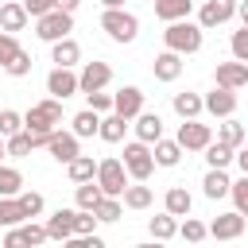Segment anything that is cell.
Returning <instances> with one entry per match:
<instances>
[{
	"label": "cell",
	"instance_id": "36",
	"mask_svg": "<svg viewBox=\"0 0 248 248\" xmlns=\"http://www.w3.org/2000/svg\"><path fill=\"white\" fill-rule=\"evenodd\" d=\"M16 202H19V209H23V217H27V221H31V217H39V213H43V205H46L39 190H19V194H16Z\"/></svg>",
	"mask_w": 248,
	"mask_h": 248
},
{
	"label": "cell",
	"instance_id": "20",
	"mask_svg": "<svg viewBox=\"0 0 248 248\" xmlns=\"http://www.w3.org/2000/svg\"><path fill=\"white\" fill-rule=\"evenodd\" d=\"M74 213H78V209H54V213L46 217V236L66 244V240L74 236Z\"/></svg>",
	"mask_w": 248,
	"mask_h": 248
},
{
	"label": "cell",
	"instance_id": "26",
	"mask_svg": "<svg viewBox=\"0 0 248 248\" xmlns=\"http://www.w3.org/2000/svg\"><path fill=\"white\" fill-rule=\"evenodd\" d=\"M170 108H174L182 120H194L198 112H205V105H202V93H174V97H170Z\"/></svg>",
	"mask_w": 248,
	"mask_h": 248
},
{
	"label": "cell",
	"instance_id": "48",
	"mask_svg": "<svg viewBox=\"0 0 248 248\" xmlns=\"http://www.w3.org/2000/svg\"><path fill=\"white\" fill-rule=\"evenodd\" d=\"M232 163L240 167V174H248V147H244V143L236 147V155H232Z\"/></svg>",
	"mask_w": 248,
	"mask_h": 248
},
{
	"label": "cell",
	"instance_id": "49",
	"mask_svg": "<svg viewBox=\"0 0 248 248\" xmlns=\"http://www.w3.org/2000/svg\"><path fill=\"white\" fill-rule=\"evenodd\" d=\"M236 16H240V27H248V0H236Z\"/></svg>",
	"mask_w": 248,
	"mask_h": 248
},
{
	"label": "cell",
	"instance_id": "52",
	"mask_svg": "<svg viewBox=\"0 0 248 248\" xmlns=\"http://www.w3.org/2000/svg\"><path fill=\"white\" fill-rule=\"evenodd\" d=\"M8 159V143H4V136H0V163Z\"/></svg>",
	"mask_w": 248,
	"mask_h": 248
},
{
	"label": "cell",
	"instance_id": "50",
	"mask_svg": "<svg viewBox=\"0 0 248 248\" xmlns=\"http://www.w3.org/2000/svg\"><path fill=\"white\" fill-rule=\"evenodd\" d=\"M78 4H81V0H58V8H62V12H70V16L78 12Z\"/></svg>",
	"mask_w": 248,
	"mask_h": 248
},
{
	"label": "cell",
	"instance_id": "41",
	"mask_svg": "<svg viewBox=\"0 0 248 248\" xmlns=\"http://www.w3.org/2000/svg\"><path fill=\"white\" fill-rule=\"evenodd\" d=\"M97 213L93 209H78L74 213V236H89V232H97Z\"/></svg>",
	"mask_w": 248,
	"mask_h": 248
},
{
	"label": "cell",
	"instance_id": "44",
	"mask_svg": "<svg viewBox=\"0 0 248 248\" xmlns=\"http://www.w3.org/2000/svg\"><path fill=\"white\" fill-rule=\"evenodd\" d=\"M85 101H89V108L93 112H112V93H105V89H93V93H85Z\"/></svg>",
	"mask_w": 248,
	"mask_h": 248
},
{
	"label": "cell",
	"instance_id": "35",
	"mask_svg": "<svg viewBox=\"0 0 248 248\" xmlns=\"http://www.w3.org/2000/svg\"><path fill=\"white\" fill-rule=\"evenodd\" d=\"M97 221H105V225H112V221H120V213H124V202L120 198H112V194H105L101 202H97Z\"/></svg>",
	"mask_w": 248,
	"mask_h": 248
},
{
	"label": "cell",
	"instance_id": "10",
	"mask_svg": "<svg viewBox=\"0 0 248 248\" xmlns=\"http://www.w3.org/2000/svg\"><path fill=\"white\" fill-rule=\"evenodd\" d=\"M112 112H120L124 120H136L143 112V89L140 85H120L112 93Z\"/></svg>",
	"mask_w": 248,
	"mask_h": 248
},
{
	"label": "cell",
	"instance_id": "29",
	"mask_svg": "<svg viewBox=\"0 0 248 248\" xmlns=\"http://www.w3.org/2000/svg\"><path fill=\"white\" fill-rule=\"evenodd\" d=\"M244 136H248V132H244V124H240L236 116H221V124H217V140H221V143L240 147V143H244Z\"/></svg>",
	"mask_w": 248,
	"mask_h": 248
},
{
	"label": "cell",
	"instance_id": "8",
	"mask_svg": "<svg viewBox=\"0 0 248 248\" xmlns=\"http://www.w3.org/2000/svg\"><path fill=\"white\" fill-rule=\"evenodd\" d=\"M108 81H112V66H108V62H101V58L85 62V66H81V74H78V89H81V93L105 89Z\"/></svg>",
	"mask_w": 248,
	"mask_h": 248
},
{
	"label": "cell",
	"instance_id": "51",
	"mask_svg": "<svg viewBox=\"0 0 248 248\" xmlns=\"http://www.w3.org/2000/svg\"><path fill=\"white\" fill-rule=\"evenodd\" d=\"M105 8H124V0H101Z\"/></svg>",
	"mask_w": 248,
	"mask_h": 248
},
{
	"label": "cell",
	"instance_id": "32",
	"mask_svg": "<svg viewBox=\"0 0 248 248\" xmlns=\"http://www.w3.org/2000/svg\"><path fill=\"white\" fill-rule=\"evenodd\" d=\"M105 194H101V186H97V178H89V182H78V190H74V202H78V209H97V202H101Z\"/></svg>",
	"mask_w": 248,
	"mask_h": 248
},
{
	"label": "cell",
	"instance_id": "40",
	"mask_svg": "<svg viewBox=\"0 0 248 248\" xmlns=\"http://www.w3.org/2000/svg\"><path fill=\"white\" fill-rule=\"evenodd\" d=\"M4 74H12V78H27V74H31V54L19 46V50L4 62Z\"/></svg>",
	"mask_w": 248,
	"mask_h": 248
},
{
	"label": "cell",
	"instance_id": "24",
	"mask_svg": "<svg viewBox=\"0 0 248 248\" xmlns=\"http://www.w3.org/2000/svg\"><path fill=\"white\" fill-rule=\"evenodd\" d=\"M124 132H128V120H124L120 112H105V116H101L97 136H101L105 143H120V140H124Z\"/></svg>",
	"mask_w": 248,
	"mask_h": 248
},
{
	"label": "cell",
	"instance_id": "11",
	"mask_svg": "<svg viewBox=\"0 0 248 248\" xmlns=\"http://www.w3.org/2000/svg\"><path fill=\"white\" fill-rule=\"evenodd\" d=\"M232 16H236V0H205L202 12H198V23H202L205 31H213V27L229 23Z\"/></svg>",
	"mask_w": 248,
	"mask_h": 248
},
{
	"label": "cell",
	"instance_id": "6",
	"mask_svg": "<svg viewBox=\"0 0 248 248\" xmlns=\"http://www.w3.org/2000/svg\"><path fill=\"white\" fill-rule=\"evenodd\" d=\"M97 186H101V194L120 198L124 186H128V170H124V163H120V159H101V163H97Z\"/></svg>",
	"mask_w": 248,
	"mask_h": 248
},
{
	"label": "cell",
	"instance_id": "42",
	"mask_svg": "<svg viewBox=\"0 0 248 248\" xmlns=\"http://www.w3.org/2000/svg\"><path fill=\"white\" fill-rule=\"evenodd\" d=\"M229 194H232V202H236V213L248 221V174H240V178L229 186Z\"/></svg>",
	"mask_w": 248,
	"mask_h": 248
},
{
	"label": "cell",
	"instance_id": "9",
	"mask_svg": "<svg viewBox=\"0 0 248 248\" xmlns=\"http://www.w3.org/2000/svg\"><path fill=\"white\" fill-rule=\"evenodd\" d=\"M46 93L58 97V101L81 93V89H78V74H74V66H54V70L46 74Z\"/></svg>",
	"mask_w": 248,
	"mask_h": 248
},
{
	"label": "cell",
	"instance_id": "28",
	"mask_svg": "<svg viewBox=\"0 0 248 248\" xmlns=\"http://www.w3.org/2000/svg\"><path fill=\"white\" fill-rule=\"evenodd\" d=\"M97 128H101V112H93V108H81V112L70 120V132H74L78 140H85V136H97Z\"/></svg>",
	"mask_w": 248,
	"mask_h": 248
},
{
	"label": "cell",
	"instance_id": "13",
	"mask_svg": "<svg viewBox=\"0 0 248 248\" xmlns=\"http://www.w3.org/2000/svg\"><path fill=\"white\" fill-rule=\"evenodd\" d=\"M202 105H205V112H209V116H217V120H221V116H232V112H236V89L217 85L213 93H205V97H202Z\"/></svg>",
	"mask_w": 248,
	"mask_h": 248
},
{
	"label": "cell",
	"instance_id": "2",
	"mask_svg": "<svg viewBox=\"0 0 248 248\" xmlns=\"http://www.w3.org/2000/svg\"><path fill=\"white\" fill-rule=\"evenodd\" d=\"M101 31L112 39V43H132L140 35V19L124 8H105L101 12Z\"/></svg>",
	"mask_w": 248,
	"mask_h": 248
},
{
	"label": "cell",
	"instance_id": "39",
	"mask_svg": "<svg viewBox=\"0 0 248 248\" xmlns=\"http://www.w3.org/2000/svg\"><path fill=\"white\" fill-rule=\"evenodd\" d=\"M19 221H27L23 209H19V202H16V198H0V229H12V225H19Z\"/></svg>",
	"mask_w": 248,
	"mask_h": 248
},
{
	"label": "cell",
	"instance_id": "31",
	"mask_svg": "<svg viewBox=\"0 0 248 248\" xmlns=\"http://www.w3.org/2000/svg\"><path fill=\"white\" fill-rule=\"evenodd\" d=\"M202 151H205V163H209V167H229L232 155H236V147H229V143H221V140H209Z\"/></svg>",
	"mask_w": 248,
	"mask_h": 248
},
{
	"label": "cell",
	"instance_id": "27",
	"mask_svg": "<svg viewBox=\"0 0 248 248\" xmlns=\"http://www.w3.org/2000/svg\"><path fill=\"white\" fill-rule=\"evenodd\" d=\"M151 4H155V16L167 19V23L170 19H186L194 12V0H151Z\"/></svg>",
	"mask_w": 248,
	"mask_h": 248
},
{
	"label": "cell",
	"instance_id": "17",
	"mask_svg": "<svg viewBox=\"0 0 248 248\" xmlns=\"http://www.w3.org/2000/svg\"><path fill=\"white\" fill-rule=\"evenodd\" d=\"M151 74H155V81H178V74H182V54H178V50H163V54H155Z\"/></svg>",
	"mask_w": 248,
	"mask_h": 248
},
{
	"label": "cell",
	"instance_id": "3",
	"mask_svg": "<svg viewBox=\"0 0 248 248\" xmlns=\"http://www.w3.org/2000/svg\"><path fill=\"white\" fill-rule=\"evenodd\" d=\"M58 124H62V101L58 97H46V101H39V105H31L23 112V128L27 132H54Z\"/></svg>",
	"mask_w": 248,
	"mask_h": 248
},
{
	"label": "cell",
	"instance_id": "7",
	"mask_svg": "<svg viewBox=\"0 0 248 248\" xmlns=\"http://www.w3.org/2000/svg\"><path fill=\"white\" fill-rule=\"evenodd\" d=\"M174 140L182 143V151H202V147L213 140V128L194 116V120H182V124H178V136H174Z\"/></svg>",
	"mask_w": 248,
	"mask_h": 248
},
{
	"label": "cell",
	"instance_id": "15",
	"mask_svg": "<svg viewBox=\"0 0 248 248\" xmlns=\"http://www.w3.org/2000/svg\"><path fill=\"white\" fill-rule=\"evenodd\" d=\"M244 225H248V221H244L240 213H217L205 229H209V236H213V240H236V236L244 232Z\"/></svg>",
	"mask_w": 248,
	"mask_h": 248
},
{
	"label": "cell",
	"instance_id": "16",
	"mask_svg": "<svg viewBox=\"0 0 248 248\" xmlns=\"http://www.w3.org/2000/svg\"><path fill=\"white\" fill-rule=\"evenodd\" d=\"M27 19H31V16H27L23 0H4V4H0V31H12V35H16V31L27 27Z\"/></svg>",
	"mask_w": 248,
	"mask_h": 248
},
{
	"label": "cell",
	"instance_id": "23",
	"mask_svg": "<svg viewBox=\"0 0 248 248\" xmlns=\"http://www.w3.org/2000/svg\"><path fill=\"white\" fill-rule=\"evenodd\" d=\"M66 174H70V182H74V186H78V182H89V178H97V159L78 151V155L66 163Z\"/></svg>",
	"mask_w": 248,
	"mask_h": 248
},
{
	"label": "cell",
	"instance_id": "18",
	"mask_svg": "<svg viewBox=\"0 0 248 248\" xmlns=\"http://www.w3.org/2000/svg\"><path fill=\"white\" fill-rule=\"evenodd\" d=\"M50 62H54V66H78V62H81V46H78V39H74V35L54 39V43H50Z\"/></svg>",
	"mask_w": 248,
	"mask_h": 248
},
{
	"label": "cell",
	"instance_id": "5",
	"mask_svg": "<svg viewBox=\"0 0 248 248\" xmlns=\"http://www.w3.org/2000/svg\"><path fill=\"white\" fill-rule=\"evenodd\" d=\"M70 31H74V16H70V12H62V8H50L46 16H39V19H35V35H39L43 43L66 39Z\"/></svg>",
	"mask_w": 248,
	"mask_h": 248
},
{
	"label": "cell",
	"instance_id": "12",
	"mask_svg": "<svg viewBox=\"0 0 248 248\" xmlns=\"http://www.w3.org/2000/svg\"><path fill=\"white\" fill-rule=\"evenodd\" d=\"M213 81L225 85V89H244V85H248V62H240V58H232V62H217Z\"/></svg>",
	"mask_w": 248,
	"mask_h": 248
},
{
	"label": "cell",
	"instance_id": "25",
	"mask_svg": "<svg viewBox=\"0 0 248 248\" xmlns=\"http://www.w3.org/2000/svg\"><path fill=\"white\" fill-rule=\"evenodd\" d=\"M163 209H167V213H174V217H186V213L194 209L190 190H186V186H170V190H167V198H163Z\"/></svg>",
	"mask_w": 248,
	"mask_h": 248
},
{
	"label": "cell",
	"instance_id": "37",
	"mask_svg": "<svg viewBox=\"0 0 248 248\" xmlns=\"http://www.w3.org/2000/svg\"><path fill=\"white\" fill-rule=\"evenodd\" d=\"M4 143H8V155H12V159H23V155H31V151H35V143H31V132H27V128H23V132H16V136H8Z\"/></svg>",
	"mask_w": 248,
	"mask_h": 248
},
{
	"label": "cell",
	"instance_id": "1",
	"mask_svg": "<svg viewBox=\"0 0 248 248\" xmlns=\"http://www.w3.org/2000/svg\"><path fill=\"white\" fill-rule=\"evenodd\" d=\"M163 43H167V50H178L182 58L186 54H198L202 43H205V27L202 23H190V16L186 19H170L167 31H163Z\"/></svg>",
	"mask_w": 248,
	"mask_h": 248
},
{
	"label": "cell",
	"instance_id": "21",
	"mask_svg": "<svg viewBox=\"0 0 248 248\" xmlns=\"http://www.w3.org/2000/svg\"><path fill=\"white\" fill-rule=\"evenodd\" d=\"M151 155H155V167H178V159H182L186 151H182V143H178V140L159 136V140L151 143Z\"/></svg>",
	"mask_w": 248,
	"mask_h": 248
},
{
	"label": "cell",
	"instance_id": "4",
	"mask_svg": "<svg viewBox=\"0 0 248 248\" xmlns=\"http://www.w3.org/2000/svg\"><path fill=\"white\" fill-rule=\"evenodd\" d=\"M124 170H128V178H136V182H147L151 178V170H155V155H151V143H143V140H132V143H124Z\"/></svg>",
	"mask_w": 248,
	"mask_h": 248
},
{
	"label": "cell",
	"instance_id": "38",
	"mask_svg": "<svg viewBox=\"0 0 248 248\" xmlns=\"http://www.w3.org/2000/svg\"><path fill=\"white\" fill-rule=\"evenodd\" d=\"M178 236H182V240H190V244H198V240H205V236H209V229H205L198 217H190V213H186V217H182V225H178Z\"/></svg>",
	"mask_w": 248,
	"mask_h": 248
},
{
	"label": "cell",
	"instance_id": "22",
	"mask_svg": "<svg viewBox=\"0 0 248 248\" xmlns=\"http://www.w3.org/2000/svg\"><path fill=\"white\" fill-rule=\"evenodd\" d=\"M132 128H136V140H143V143H155V140L163 136V116H159V112H140Z\"/></svg>",
	"mask_w": 248,
	"mask_h": 248
},
{
	"label": "cell",
	"instance_id": "30",
	"mask_svg": "<svg viewBox=\"0 0 248 248\" xmlns=\"http://www.w3.org/2000/svg\"><path fill=\"white\" fill-rule=\"evenodd\" d=\"M147 232H151L155 240H170V236H178V217L163 209L159 217H151V221H147Z\"/></svg>",
	"mask_w": 248,
	"mask_h": 248
},
{
	"label": "cell",
	"instance_id": "14",
	"mask_svg": "<svg viewBox=\"0 0 248 248\" xmlns=\"http://www.w3.org/2000/svg\"><path fill=\"white\" fill-rule=\"evenodd\" d=\"M46 151H50V159H54V163H70L81 147H78V136H74V132L54 128V132H50V140H46Z\"/></svg>",
	"mask_w": 248,
	"mask_h": 248
},
{
	"label": "cell",
	"instance_id": "47",
	"mask_svg": "<svg viewBox=\"0 0 248 248\" xmlns=\"http://www.w3.org/2000/svg\"><path fill=\"white\" fill-rule=\"evenodd\" d=\"M23 8H27L31 19H39V16H46L50 8H58V0H23Z\"/></svg>",
	"mask_w": 248,
	"mask_h": 248
},
{
	"label": "cell",
	"instance_id": "34",
	"mask_svg": "<svg viewBox=\"0 0 248 248\" xmlns=\"http://www.w3.org/2000/svg\"><path fill=\"white\" fill-rule=\"evenodd\" d=\"M124 205L128 209H147L151 205V186H143V182H136V186H124Z\"/></svg>",
	"mask_w": 248,
	"mask_h": 248
},
{
	"label": "cell",
	"instance_id": "43",
	"mask_svg": "<svg viewBox=\"0 0 248 248\" xmlns=\"http://www.w3.org/2000/svg\"><path fill=\"white\" fill-rule=\"evenodd\" d=\"M16 132H23V116H19L16 108H0V136L8 140V136H16Z\"/></svg>",
	"mask_w": 248,
	"mask_h": 248
},
{
	"label": "cell",
	"instance_id": "46",
	"mask_svg": "<svg viewBox=\"0 0 248 248\" xmlns=\"http://www.w3.org/2000/svg\"><path fill=\"white\" fill-rule=\"evenodd\" d=\"M16 50H19L16 35H12V31H0V70H4V62H8V58H12Z\"/></svg>",
	"mask_w": 248,
	"mask_h": 248
},
{
	"label": "cell",
	"instance_id": "19",
	"mask_svg": "<svg viewBox=\"0 0 248 248\" xmlns=\"http://www.w3.org/2000/svg\"><path fill=\"white\" fill-rule=\"evenodd\" d=\"M229 186H232V178L225 174V167H209V170H205V178H202V194H205L209 202L229 198Z\"/></svg>",
	"mask_w": 248,
	"mask_h": 248
},
{
	"label": "cell",
	"instance_id": "33",
	"mask_svg": "<svg viewBox=\"0 0 248 248\" xmlns=\"http://www.w3.org/2000/svg\"><path fill=\"white\" fill-rule=\"evenodd\" d=\"M19 190H23V174H19L16 167L0 163V198H16Z\"/></svg>",
	"mask_w": 248,
	"mask_h": 248
},
{
	"label": "cell",
	"instance_id": "45",
	"mask_svg": "<svg viewBox=\"0 0 248 248\" xmlns=\"http://www.w3.org/2000/svg\"><path fill=\"white\" fill-rule=\"evenodd\" d=\"M229 50H232V58H240V62H248V27H240V31H232V43H229Z\"/></svg>",
	"mask_w": 248,
	"mask_h": 248
}]
</instances>
